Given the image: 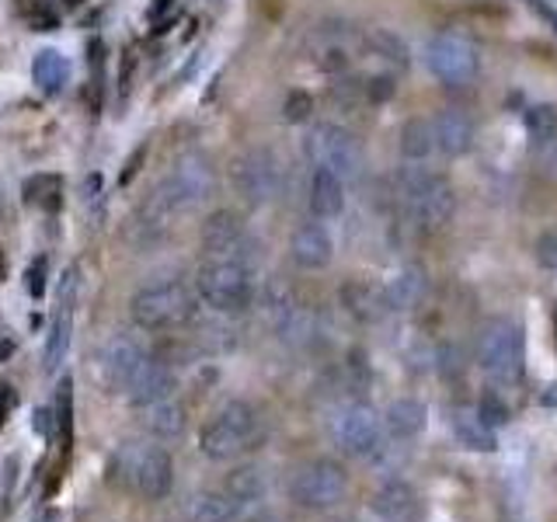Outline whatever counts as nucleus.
Returning <instances> with one entry per match:
<instances>
[{"mask_svg": "<svg viewBox=\"0 0 557 522\" xmlns=\"http://www.w3.org/2000/svg\"><path fill=\"white\" fill-rule=\"evenodd\" d=\"M216 188V167L209 161L206 153L199 150H188L182 153L178 161L168 167V174L161 178V185L153 188V199H150V216L157 223H164L178 213H188V209L202 206Z\"/></svg>", "mask_w": 557, "mask_h": 522, "instance_id": "1", "label": "nucleus"}, {"mask_svg": "<svg viewBox=\"0 0 557 522\" xmlns=\"http://www.w3.org/2000/svg\"><path fill=\"white\" fill-rule=\"evenodd\" d=\"M109 477L147 501H161L174 484L168 449L150 443H122L109 460Z\"/></svg>", "mask_w": 557, "mask_h": 522, "instance_id": "2", "label": "nucleus"}, {"mask_svg": "<svg viewBox=\"0 0 557 522\" xmlns=\"http://www.w3.org/2000/svg\"><path fill=\"white\" fill-rule=\"evenodd\" d=\"M397 191L400 202L414 216V223L429 226V231H440L449 223L453 209H457V196H453V185L429 167H405L397 174Z\"/></svg>", "mask_w": 557, "mask_h": 522, "instance_id": "3", "label": "nucleus"}, {"mask_svg": "<svg viewBox=\"0 0 557 522\" xmlns=\"http://www.w3.org/2000/svg\"><path fill=\"white\" fill-rule=\"evenodd\" d=\"M196 289L206 307L220 313H237L255 296L251 265L240 258H206V265L196 275Z\"/></svg>", "mask_w": 557, "mask_h": 522, "instance_id": "4", "label": "nucleus"}, {"mask_svg": "<svg viewBox=\"0 0 557 522\" xmlns=\"http://www.w3.org/2000/svg\"><path fill=\"white\" fill-rule=\"evenodd\" d=\"M255 432H258V414H255V408L244 405V400H231V405H223L202 425V432H199V449H202V457L216 460V463L234 460V457H240L244 449H251Z\"/></svg>", "mask_w": 557, "mask_h": 522, "instance_id": "5", "label": "nucleus"}, {"mask_svg": "<svg viewBox=\"0 0 557 522\" xmlns=\"http://www.w3.org/2000/svg\"><path fill=\"white\" fill-rule=\"evenodd\" d=\"M133 324L144 331H164L191 318V293L178 278H153L139 286L129 300Z\"/></svg>", "mask_w": 557, "mask_h": 522, "instance_id": "6", "label": "nucleus"}, {"mask_svg": "<svg viewBox=\"0 0 557 522\" xmlns=\"http://www.w3.org/2000/svg\"><path fill=\"white\" fill-rule=\"evenodd\" d=\"M478 362L492 380L516 383L522 370H527V338H522V327L509 318L487 321L478 338Z\"/></svg>", "mask_w": 557, "mask_h": 522, "instance_id": "7", "label": "nucleus"}, {"mask_svg": "<svg viewBox=\"0 0 557 522\" xmlns=\"http://www.w3.org/2000/svg\"><path fill=\"white\" fill-rule=\"evenodd\" d=\"M304 150L310 157L313 167H327L335 171L338 178H356L359 167H362V147L359 139L335 126V122H318V126L310 129V136L304 139Z\"/></svg>", "mask_w": 557, "mask_h": 522, "instance_id": "8", "label": "nucleus"}, {"mask_svg": "<svg viewBox=\"0 0 557 522\" xmlns=\"http://www.w3.org/2000/svg\"><path fill=\"white\" fill-rule=\"evenodd\" d=\"M425 63L432 70V77H440L449 87H463L478 77V46L460 32H435L425 46Z\"/></svg>", "mask_w": 557, "mask_h": 522, "instance_id": "9", "label": "nucleus"}, {"mask_svg": "<svg viewBox=\"0 0 557 522\" xmlns=\"http://www.w3.org/2000/svg\"><path fill=\"white\" fill-rule=\"evenodd\" d=\"M234 188L244 202L251 206H265L278 196L283 188V164L269 147H251L244 150L234 161Z\"/></svg>", "mask_w": 557, "mask_h": 522, "instance_id": "10", "label": "nucleus"}, {"mask_svg": "<svg viewBox=\"0 0 557 522\" xmlns=\"http://www.w3.org/2000/svg\"><path fill=\"white\" fill-rule=\"evenodd\" d=\"M77 296H81V269L70 265L57 278V307H52V321H49V335H46V373H57L66 352H70V338H74V313H77Z\"/></svg>", "mask_w": 557, "mask_h": 522, "instance_id": "11", "label": "nucleus"}, {"mask_svg": "<svg viewBox=\"0 0 557 522\" xmlns=\"http://www.w3.org/2000/svg\"><path fill=\"white\" fill-rule=\"evenodd\" d=\"M345 487H348V481H345V470L338 463L313 460V463L296 470V477L289 484V495H293L296 505H300V509L327 512L345 498Z\"/></svg>", "mask_w": 557, "mask_h": 522, "instance_id": "12", "label": "nucleus"}, {"mask_svg": "<svg viewBox=\"0 0 557 522\" xmlns=\"http://www.w3.org/2000/svg\"><path fill=\"white\" fill-rule=\"evenodd\" d=\"M147 356H150V352H147V345H144V341H139L136 335H126V331H119V335L104 338L101 348H98V359H95L98 380H101L109 390L126 394L129 380L136 376V370L144 365Z\"/></svg>", "mask_w": 557, "mask_h": 522, "instance_id": "13", "label": "nucleus"}, {"mask_svg": "<svg viewBox=\"0 0 557 522\" xmlns=\"http://www.w3.org/2000/svg\"><path fill=\"white\" fill-rule=\"evenodd\" d=\"M380 435H383V422L370 405H362V400H352V405H345L331 418V439H335L348 457H370L380 446Z\"/></svg>", "mask_w": 557, "mask_h": 522, "instance_id": "14", "label": "nucleus"}, {"mask_svg": "<svg viewBox=\"0 0 557 522\" xmlns=\"http://www.w3.org/2000/svg\"><path fill=\"white\" fill-rule=\"evenodd\" d=\"M248 248V231H244V220L234 213V209H216L209 213L202 223V251L209 258H240L251 265Z\"/></svg>", "mask_w": 557, "mask_h": 522, "instance_id": "15", "label": "nucleus"}, {"mask_svg": "<svg viewBox=\"0 0 557 522\" xmlns=\"http://www.w3.org/2000/svg\"><path fill=\"white\" fill-rule=\"evenodd\" d=\"M289 258L296 261L300 269L307 272H321L331 265V258H335V240H331L327 226L324 223H304L293 231V240H289Z\"/></svg>", "mask_w": 557, "mask_h": 522, "instance_id": "16", "label": "nucleus"}, {"mask_svg": "<svg viewBox=\"0 0 557 522\" xmlns=\"http://www.w3.org/2000/svg\"><path fill=\"white\" fill-rule=\"evenodd\" d=\"M171 390H174V373H171V365L161 362L157 356H147L144 365L136 370V376L129 380L126 400H129L133 408H150V405H157V400L171 397Z\"/></svg>", "mask_w": 557, "mask_h": 522, "instance_id": "17", "label": "nucleus"}, {"mask_svg": "<svg viewBox=\"0 0 557 522\" xmlns=\"http://www.w3.org/2000/svg\"><path fill=\"white\" fill-rule=\"evenodd\" d=\"M313 60L327 74H345L352 63V28L338 22L313 28Z\"/></svg>", "mask_w": 557, "mask_h": 522, "instance_id": "18", "label": "nucleus"}, {"mask_svg": "<svg viewBox=\"0 0 557 522\" xmlns=\"http://www.w3.org/2000/svg\"><path fill=\"white\" fill-rule=\"evenodd\" d=\"M432 129H435V147L446 157H463L474 147V122L460 109H440L432 115Z\"/></svg>", "mask_w": 557, "mask_h": 522, "instance_id": "19", "label": "nucleus"}, {"mask_svg": "<svg viewBox=\"0 0 557 522\" xmlns=\"http://www.w3.org/2000/svg\"><path fill=\"white\" fill-rule=\"evenodd\" d=\"M307 206L318 220H335L345 209V178H338L335 171L313 167L310 185H307Z\"/></svg>", "mask_w": 557, "mask_h": 522, "instance_id": "20", "label": "nucleus"}, {"mask_svg": "<svg viewBox=\"0 0 557 522\" xmlns=\"http://www.w3.org/2000/svg\"><path fill=\"white\" fill-rule=\"evenodd\" d=\"M449 425H453V435L460 439V446H467V449H474V452H495L498 449V435L478 414V408H453Z\"/></svg>", "mask_w": 557, "mask_h": 522, "instance_id": "21", "label": "nucleus"}, {"mask_svg": "<svg viewBox=\"0 0 557 522\" xmlns=\"http://www.w3.org/2000/svg\"><path fill=\"white\" fill-rule=\"evenodd\" d=\"M342 303L359 321H376L383 310H391L387 307V293H383L380 286L362 283V278H352V283L342 286Z\"/></svg>", "mask_w": 557, "mask_h": 522, "instance_id": "22", "label": "nucleus"}, {"mask_svg": "<svg viewBox=\"0 0 557 522\" xmlns=\"http://www.w3.org/2000/svg\"><path fill=\"white\" fill-rule=\"evenodd\" d=\"M70 74H74V66H70V60L60 49H42L39 57L32 60V80L39 84L42 95H60L70 84Z\"/></svg>", "mask_w": 557, "mask_h": 522, "instance_id": "23", "label": "nucleus"}, {"mask_svg": "<svg viewBox=\"0 0 557 522\" xmlns=\"http://www.w3.org/2000/svg\"><path fill=\"white\" fill-rule=\"evenodd\" d=\"M383 422H387V428H391L394 439H414V435L425 428L429 411H425L422 400H414V397H397L394 405L387 408V418H383Z\"/></svg>", "mask_w": 557, "mask_h": 522, "instance_id": "24", "label": "nucleus"}, {"mask_svg": "<svg viewBox=\"0 0 557 522\" xmlns=\"http://www.w3.org/2000/svg\"><path fill=\"white\" fill-rule=\"evenodd\" d=\"M139 411H144L147 432L157 435V439H178L185 432V408L174 397H164V400H157V405L139 408Z\"/></svg>", "mask_w": 557, "mask_h": 522, "instance_id": "25", "label": "nucleus"}, {"mask_svg": "<svg viewBox=\"0 0 557 522\" xmlns=\"http://www.w3.org/2000/svg\"><path fill=\"white\" fill-rule=\"evenodd\" d=\"M440 150L435 147V129H432V119H408L400 126V153L408 161H429V157Z\"/></svg>", "mask_w": 557, "mask_h": 522, "instance_id": "26", "label": "nucleus"}, {"mask_svg": "<svg viewBox=\"0 0 557 522\" xmlns=\"http://www.w3.org/2000/svg\"><path fill=\"white\" fill-rule=\"evenodd\" d=\"M191 522H234L240 515V505L226 492H202L188 505Z\"/></svg>", "mask_w": 557, "mask_h": 522, "instance_id": "27", "label": "nucleus"}, {"mask_svg": "<svg viewBox=\"0 0 557 522\" xmlns=\"http://www.w3.org/2000/svg\"><path fill=\"white\" fill-rule=\"evenodd\" d=\"M383 293H387V307L391 310H411L418 300H422V293H425V272L422 269L397 272L391 283L383 286Z\"/></svg>", "mask_w": 557, "mask_h": 522, "instance_id": "28", "label": "nucleus"}, {"mask_svg": "<svg viewBox=\"0 0 557 522\" xmlns=\"http://www.w3.org/2000/svg\"><path fill=\"white\" fill-rule=\"evenodd\" d=\"M362 46L370 49L376 60L391 63V66H397V70H408V63H411V52H408L405 39H397V35L387 32V28L366 32V35H362Z\"/></svg>", "mask_w": 557, "mask_h": 522, "instance_id": "29", "label": "nucleus"}, {"mask_svg": "<svg viewBox=\"0 0 557 522\" xmlns=\"http://www.w3.org/2000/svg\"><path fill=\"white\" fill-rule=\"evenodd\" d=\"M223 492L244 509V505H251V501H258L261 495H265V477H261V470H255V467H237L234 474L226 477Z\"/></svg>", "mask_w": 557, "mask_h": 522, "instance_id": "30", "label": "nucleus"}, {"mask_svg": "<svg viewBox=\"0 0 557 522\" xmlns=\"http://www.w3.org/2000/svg\"><path fill=\"white\" fill-rule=\"evenodd\" d=\"M60 191H63L60 174H32V178L25 182V202L39 206V209H57Z\"/></svg>", "mask_w": 557, "mask_h": 522, "instance_id": "31", "label": "nucleus"}, {"mask_svg": "<svg viewBox=\"0 0 557 522\" xmlns=\"http://www.w3.org/2000/svg\"><path fill=\"white\" fill-rule=\"evenodd\" d=\"M376 509L387 515L391 522H405L414 512V495L408 492L405 484H391V487H383V492H380Z\"/></svg>", "mask_w": 557, "mask_h": 522, "instance_id": "32", "label": "nucleus"}, {"mask_svg": "<svg viewBox=\"0 0 557 522\" xmlns=\"http://www.w3.org/2000/svg\"><path fill=\"white\" fill-rule=\"evenodd\" d=\"M527 133L536 147H547L550 139L557 136V109L554 104H533V109L527 112Z\"/></svg>", "mask_w": 557, "mask_h": 522, "instance_id": "33", "label": "nucleus"}, {"mask_svg": "<svg viewBox=\"0 0 557 522\" xmlns=\"http://www.w3.org/2000/svg\"><path fill=\"white\" fill-rule=\"evenodd\" d=\"M70 425H74V387H70V380H63L57 390V408H52V428L60 432L63 443L70 439Z\"/></svg>", "mask_w": 557, "mask_h": 522, "instance_id": "34", "label": "nucleus"}, {"mask_svg": "<svg viewBox=\"0 0 557 522\" xmlns=\"http://www.w3.org/2000/svg\"><path fill=\"white\" fill-rule=\"evenodd\" d=\"M359 87H362V101L383 104V101H391V98H394L397 80H394V74H370V77H362V80H359Z\"/></svg>", "mask_w": 557, "mask_h": 522, "instance_id": "35", "label": "nucleus"}, {"mask_svg": "<svg viewBox=\"0 0 557 522\" xmlns=\"http://www.w3.org/2000/svg\"><path fill=\"white\" fill-rule=\"evenodd\" d=\"M474 408H478V414H481L492 428H498V425L509 422V405H505V400H502L498 394H484Z\"/></svg>", "mask_w": 557, "mask_h": 522, "instance_id": "36", "label": "nucleus"}, {"mask_svg": "<svg viewBox=\"0 0 557 522\" xmlns=\"http://www.w3.org/2000/svg\"><path fill=\"white\" fill-rule=\"evenodd\" d=\"M313 112V98L307 91H289L283 101V119L286 122H307Z\"/></svg>", "mask_w": 557, "mask_h": 522, "instance_id": "37", "label": "nucleus"}, {"mask_svg": "<svg viewBox=\"0 0 557 522\" xmlns=\"http://www.w3.org/2000/svg\"><path fill=\"white\" fill-rule=\"evenodd\" d=\"M533 254H536V261H540V265H544L547 272H557V231L540 234L536 244H533Z\"/></svg>", "mask_w": 557, "mask_h": 522, "instance_id": "38", "label": "nucleus"}, {"mask_svg": "<svg viewBox=\"0 0 557 522\" xmlns=\"http://www.w3.org/2000/svg\"><path fill=\"white\" fill-rule=\"evenodd\" d=\"M46 278H49V261L46 258H35L32 265L25 269V289L39 300V296H46Z\"/></svg>", "mask_w": 557, "mask_h": 522, "instance_id": "39", "label": "nucleus"}, {"mask_svg": "<svg viewBox=\"0 0 557 522\" xmlns=\"http://www.w3.org/2000/svg\"><path fill=\"white\" fill-rule=\"evenodd\" d=\"M84 206L91 209V216H95V220H101L104 196H101V178H98V174H91V178H87V185H84Z\"/></svg>", "mask_w": 557, "mask_h": 522, "instance_id": "40", "label": "nucleus"}, {"mask_svg": "<svg viewBox=\"0 0 557 522\" xmlns=\"http://www.w3.org/2000/svg\"><path fill=\"white\" fill-rule=\"evenodd\" d=\"M11 352H14V335L8 327H0V362H4Z\"/></svg>", "mask_w": 557, "mask_h": 522, "instance_id": "41", "label": "nucleus"}, {"mask_svg": "<svg viewBox=\"0 0 557 522\" xmlns=\"http://www.w3.org/2000/svg\"><path fill=\"white\" fill-rule=\"evenodd\" d=\"M174 11V0H153V8H150V22H161V17Z\"/></svg>", "mask_w": 557, "mask_h": 522, "instance_id": "42", "label": "nucleus"}]
</instances>
